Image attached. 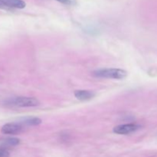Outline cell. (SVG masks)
I'll use <instances>...</instances> for the list:
<instances>
[{"label": "cell", "mask_w": 157, "mask_h": 157, "mask_svg": "<svg viewBox=\"0 0 157 157\" xmlns=\"http://www.w3.org/2000/svg\"><path fill=\"white\" fill-rule=\"evenodd\" d=\"M9 9H22L25 8L26 3L23 0H2Z\"/></svg>", "instance_id": "8992f818"}, {"label": "cell", "mask_w": 157, "mask_h": 157, "mask_svg": "<svg viewBox=\"0 0 157 157\" xmlns=\"http://www.w3.org/2000/svg\"><path fill=\"white\" fill-rule=\"evenodd\" d=\"M74 94H75V98H76L77 99L81 101H90V100L93 99V98L96 96V93H95V92L88 90H75Z\"/></svg>", "instance_id": "5b68a950"}, {"label": "cell", "mask_w": 157, "mask_h": 157, "mask_svg": "<svg viewBox=\"0 0 157 157\" xmlns=\"http://www.w3.org/2000/svg\"><path fill=\"white\" fill-rule=\"evenodd\" d=\"M140 128V126L138 124H128L123 125L117 126L113 128V133L119 135H127L133 133Z\"/></svg>", "instance_id": "3957f363"}, {"label": "cell", "mask_w": 157, "mask_h": 157, "mask_svg": "<svg viewBox=\"0 0 157 157\" xmlns=\"http://www.w3.org/2000/svg\"><path fill=\"white\" fill-rule=\"evenodd\" d=\"M56 1L66 6H75L77 4L76 0H56Z\"/></svg>", "instance_id": "9c48e42d"}, {"label": "cell", "mask_w": 157, "mask_h": 157, "mask_svg": "<svg viewBox=\"0 0 157 157\" xmlns=\"http://www.w3.org/2000/svg\"><path fill=\"white\" fill-rule=\"evenodd\" d=\"M0 9H5V10H10L11 9H9L7 6H6V3H5L2 0H0Z\"/></svg>", "instance_id": "8fae6325"}, {"label": "cell", "mask_w": 157, "mask_h": 157, "mask_svg": "<svg viewBox=\"0 0 157 157\" xmlns=\"http://www.w3.org/2000/svg\"><path fill=\"white\" fill-rule=\"evenodd\" d=\"M20 143V140L17 139V138H7L2 141V144L3 146H6V147H15V146L18 145Z\"/></svg>", "instance_id": "ba28073f"}, {"label": "cell", "mask_w": 157, "mask_h": 157, "mask_svg": "<svg viewBox=\"0 0 157 157\" xmlns=\"http://www.w3.org/2000/svg\"><path fill=\"white\" fill-rule=\"evenodd\" d=\"M23 126L19 123H9L6 124L2 127L1 132L4 134L15 135L22 131Z\"/></svg>", "instance_id": "277c9868"}, {"label": "cell", "mask_w": 157, "mask_h": 157, "mask_svg": "<svg viewBox=\"0 0 157 157\" xmlns=\"http://www.w3.org/2000/svg\"><path fill=\"white\" fill-rule=\"evenodd\" d=\"M5 104L8 106L18 107H33L40 104L39 101L35 98L29 97H15L9 98L5 101Z\"/></svg>", "instance_id": "7a4b0ae2"}, {"label": "cell", "mask_w": 157, "mask_h": 157, "mask_svg": "<svg viewBox=\"0 0 157 157\" xmlns=\"http://www.w3.org/2000/svg\"><path fill=\"white\" fill-rule=\"evenodd\" d=\"M92 75L95 78L122 80L127 78V72L119 68H104L94 71Z\"/></svg>", "instance_id": "6da1fadb"}, {"label": "cell", "mask_w": 157, "mask_h": 157, "mask_svg": "<svg viewBox=\"0 0 157 157\" xmlns=\"http://www.w3.org/2000/svg\"><path fill=\"white\" fill-rule=\"evenodd\" d=\"M41 120L39 119L38 117H26L21 121V125H27V126H37L41 124Z\"/></svg>", "instance_id": "52a82bcc"}, {"label": "cell", "mask_w": 157, "mask_h": 157, "mask_svg": "<svg viewBox=\"0 0 157 157\" xmlns=\"http://www.w3.org/2000/svg\"><path fill=\"white\" fill-rule=\"evenodd\" d=\"M0 157H9V153L4 148H0Z\"/></svg>", "instance_id": "30bf717a"}]
</instances>
